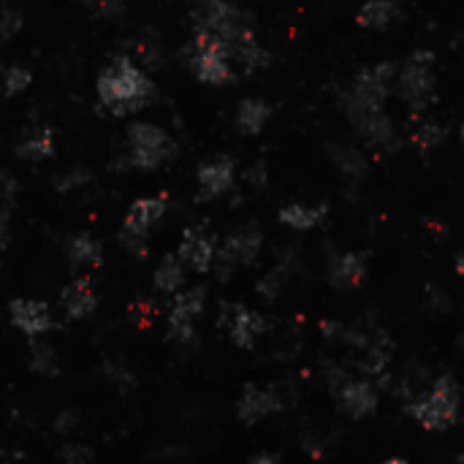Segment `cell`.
<instances>
[{"label": "cell", "mask_w": 464, "mask_h": 464, "mask_svg": "<svg viewBox=\"0 0 464 464\" xmlns=\"http://www.w3.org/2000/svg\"><path fill=\"white\" fill-rule=\"evenodd\" d=\"M193 33L218 38L234 68L256 73L269 66V52L259 41L250 17L228 0H193Z\"/></svg>", "instance_id": "cell-1"}, {"label": "cell", "mask_w": 464, "mask_h": 464, "mask_svg": "<svg viewBox=\"0 0 464 464\" xmlns=\"http://www.w3.org/2000/svg\"><path fill=\"white\" fill-rule=\"evenodd\" d=\"M98 93V104L114 114V117H125L142 112L147 104H152L155 98V84L152 79L128 58V55H117L98 76L96 84Z\"/></svg>", "instance_id": "cell-2"}, {"label": "cell", "mask_w": 464, "mask_h": 464, "mask_svg": "<svg viewBox=\"0 0 464 464\" xmlns=\"http://www.w3.org/2000/svg\"><path fill=\"white\" fill-rule=\"evenodd\" d=\"M437 60L429 50H415L397 66V93L415 112L424 114L437 98Z\"/></svg>", "instance_id": "cell-3"}, {"label": "cell", "mask_w": 464, "mask_h": 464, "mask_svg": "<svg viewBox=\"0 0 464 464\" xmlns=\"http://www.w3.org/2000/svg\"><path fill=\"white\" fill-rule=\"evenodd\" d=\"M394 88H397V63L383 60V63H372V66L361 68L343 96L345 117L359 114V112L386 109V101L391 98Z\"/></svg>", "instance_id": "cell-4"}, {"label": "cell", "mask_w": 464, "mask_h": 464, "mask_svg": "<svg viewBox=\"0 0 464 464\" xmlns=\"http://www.w3.org/2000/svg\"><path fill=\"white\" fill-rule=\"evenodd\" d=\"M177 155V144L160 125L152 122H134L125 131V163L139 168V172H158Z\"/></svg>", "instance_id": "cell-5"}, {"label": "cell", "mask_w": 464, "mask_h": 464, "mask_svg": "<svg viewBox=\"0 0 464 464\" xmlns=\"http://www.w3.org/2000/svg\"><path fill=\"white\" fill-rule=\"evenodd\" d=\"M168 198L166 196H144L136 198L125 215V223L120 228V247L134 259H144L150 247V231L166 218Z\"/></svg>", "instance_id": "cell-6"}, {"label": "cell", "mask_w": 464, "mask_h": 464, "mask_svg": "<svg viewBox=\"0 0 464 464\" xmlns=\"http://www.w3.org/2000/svg\"><path fill=\"white\" fill-rule=\"evenodd\" d=\"M410 415L429 432L448 429L459 415V389L453 377H437L427 391H421L410 402Z\"/></svg>", "instance_id": "cell-7"}, {"label": "cell", "mask_w": 464, "mask_h": 464, "mask_svg": "<svg viewBox=\"0 0 464 464\" xmlns=\"http://www.w3.org/2000/svg\"><path fill=\"white\" fill-rule=\"evenodd\" d=\"M188 66L198 81L213 84V88H223V84H231L236 79V68L228 52L213 35L193 33L190 44H188Z\"/></svg>", "instance_id": "cell-8"}, {"label": "cell", "mask_w": 464, "mask_h": 464, "mask_svg": "<svg viewBox=\"0 0 464 464\" xmlns=\"http://www.w3.org/2000/svg\"><path fill=\"white\" fill-rule=\"evenodd\" d=\"M261 247H264V231L256 223L234 228L215 252L213 269H215L218 280H228L236 269L256 264L261 256Z\"/></svg>", "instance_id": "cell-9"}, {"label": "cell", "mask_w": 464, "mask_h": 464, "mask_svg": "<svg viewBox=\"0 0 464 464\" xmlns=\"http://www.w3.org/2000/svg\"><path fill=\"white\" fill-rule=\"evenodd\" d=\"M206 307V288H188L174 297V305L168 310V336L174 343H190L196 336V323L201 321Z\"/></svg>", "instance_id": "cell-10"}, {"label": "cell", "mask_w": 464, "mask_h": 464, "mask_svg": "<svg viewBox=\"0 0 464 464\" xmlns=\"http://www.w3.org/2000/svg\"><path fill=\"white\" fill-rule=\"evenodd\" d=\"M218 323H220V329H226L231 343L239 348H252L269 329V323L261 313L250 310L244 305H223Z\"/></svg>", "instance_id": "cell-11"}, {"label": "cell", "mask_w": 464, "mask_h": 464, "mask_svg": "<svg viewBox=\"0 0 464 464\" xmlns=\"http://www.w3.org/2000/svg\"><path fill=\"white\" fill-rule=\"evenodd\" d=\"M351 128L356 131V136L377 152H389L399 144V134H397V122L391 120V114L386 109L381 112H359V114H348Z\"/></svg>", "instance_id": "cell-12"}, {"label": "cell", "mask_w": 464, "mask_h": 464, "mask_svg": "<svg viewBox=\"0 0 464 464\" xmlns=\"http://www.w3.org/2000/svg\"><path fill=\"white\" fill-rule=\"evenodd\" d=\"M198 180V198L201 201H215L223 198L226 193L234 190L236 182V163L228 155H218V158H209L198 166L196 172Z\"/></svg>", "instance_id": "cell-13"}, {"label": "cell", "mask_w": 464, "mask_h": 464, "mask_svg": "<svg viewBox=\"0 0 464 464\" xmlns=\"http://www.w3.org/2000/svg\"><path fill=\"white\" fill-rule=\"evenodd\" d=\"M215 252H218V242L206 228H201V226L185 228V234L180 239L177 256H180V261L188 269H193L198 275L209 272V269H213V264H215Z\"/></svg>", "instance_id": "cell-14"}, {"label": "cell", "mask_w": 464, "mask_h": 464, "mask_svg": "<svg viewBox=\"0 0 464 464\" xmlns=\"http://www.w3.org/2000/svg\"><path fill=\"white\" fill-rule=\"evenodd\" d=\"M282 394L272 386H247L236 402V415L244 421V424H261L264 418H269L272 413L282 410Z\"/></svg>", "instance_id": "cell-15"}, {"label": "cell", "mask_w": 464, "mask_h": 464, "mask_svg": "<svg viewBox=\"0 0 464 464\" xmlns=\"http://www.w3.org/2000/svg\"><path fill=\"white\" fill-rule=\"evenodd\" d=\"M336 405L348 418H367L377 410V391L369 381H359V377H345V381L334 389Z\"/></svg>", "instance_id": "cell-16"}, {"label": "cell", "mask_w": 464, "mask_h": 464, "mask_svg": "<svg viewBox=\"0 0 464 464\" xmlns=\"http://www.w3.org/2000/svg\"><path fill=\"white\" fill-rule=\"evenodd\" d=\"M9 321L17 331H22L27 336L47 334L55 323L50 305L41 302V299H14L9 305Z\"/></svg>", "instance_id": "cell-17"}, {"label": "cell", "mask_w": 464, "mask_h": 464, "mask_svg": "<svg viewBox=\"0 0 464 464\" xmlns=\"http://www.w3.org/2000/svg\"><path fill=\"white\" fill-rule=\"evenodd\" d=\"M60 307L71 321H84L90 318L98 307V293L88 277H76L68 282L60 293Z\"/></svg>", "instance_id": "cell-18"}, {"label": "cell", "mask_w": 464, "mask_h": 464, "mask_svg": "<svg viewBox=\"0 0 464 464\" xmlns=\"http://www.w3.org/2000/svg\"><path fill=\"white\" fill-rule=\"evenodd\" d=\"M326 150H329V160L334 163V168L348 182H361L367 177L369 163H367L364 152L356 144H351V142H331Z\"/></svg>", "instance_id": "cell-19"}, {"label": "cell", "mask_w": 464, "mask_h": 464, "mask_svg": "<svg viewBox=\"0 0 464 464\" xmlns=\"http://www.w3.org/2000/svg\"><path fill=\"white\" fill-rule=\"evenodd\" d=\"M364 277H367V261H364V256H359V252L345 250V252H336V256H331V261H329V280H331V285L348 290V288L361 285Z\"/></svg>", "instance_id": "cell-20"}, {"label": "cell", "mask_w": 464, "mask_h": 464, "mask_svg": "<svg viewBox=\"0 0 464 464\" xmlns=\"http://www.w3.org/2000/svg\"><path fill=\"white\" fill-rule=\"evenodd\" d=\"M326 215H329L326 204H307V201H290L277 213L280 223L290 231H313L326 220Z\"/></svg>", "instance_id": "cell-21"}, {"label": "cell", "mask_w": 464, "mask_h": 464, "mask_svg": "<svg viewBox=\"0 0 464 464\" xmlns=\"http://www.w3.org/2000/svg\"><path fill=\"white\" fill-rule=\"evenodd\" d=\"M272 120V104L264 98H244L236 106L234 122H236V131L244 136H259Z\"/></svg>", "instance_id": "cell-22"}, {"label": "cell", "mask_w": 464, "mask_h": 464, "mask_svg": "<svg viewBox=\"0 0 464 464\" xmlns=\"http://www.w3.org/2000/svg\"><path fill=\"white\" fill-rule=\"evenodd\" d=\"M399 14H402V6L397 0H364L356 14V22L364 30H386L399 19Z\"/></svg>", "instance_id": "cell-23"}, {"label": "cell", "mask_w": 464, "mask_h": 464, "mask_svg": "<svg viewBox=\"0 0 464 464\" xmlns=\"http://www.w3.org/2000/svg\"><path fill=\"white\" fill-rule=\"evenodd\" d=\"M66 256H68V264L73 269H93L104 259V247L93 234H76L68 239Z\"/></svg>", "instance_id": "cell-24"}, {"label": "cell", "mask_w": 464, "mask_h": 464, "mask_svg": "<svg viewBox=\"0 0 464 464\" xmlns=\"http://www.w3.org/2000/svg\"><path fill=\"white\" fill-rule=\"evenodd\" d=\"M52 152H55V131L47 128V125H38V128L27 131L25 139L17 144V155L30 160V163L47 160V158H52Z\"/></svg>", "instance_id": "cell-25"}, {"label": "cell", "mask_w": 464, "mask_h": 464, "mask_svg": "<svg viewBox=\"0 0 464 464\" xmlns=\"http://www.w3.org/2000/svg\"><path fill=\"white\" fill-rule=\"evenodd\" d=\"M293 269H297V256L293 252H285V256H280V261L259 280V293L264 299H277L280 293L285 290V285H288V280H290V275H293Z\"/></svg>", "instance_id": "cell-26"}, {"label": "cell", "mask_w": 464, "mask_h": 464, "mask_svg": "<svg viewBox=\"0 0 464 464\" xmlns=\"http://www.w3.org/2000/svg\"><path fill=\"white\" fill-rule=\"evenodd\" d=\"M152 282L160 293H166V297H177L185 285V264L180 261V256H166L155 267Z\"/></svg>", "instance_id": "cell-27"}, {"label": "cell", "mask_w": 464, "mask_h": 464, "mask_svg": "<svg viewBox=\"0 0 464 464\" xmlns=\"http://www.w3.org/2000/svg\"><path fill=\"white\" fill-rule=\"evenodd\" d=\"M101 372L106 377V383L112 389H117L120 394H131L139 386V377H136L134 367L122 356H106L104 364H101Z\"/></svg>", "instance_id": "cell-28"}, {"label": "cell", "mask_w": 464, "mask_h": 464, "mask_svg": "<svg viewBox=\"0 0 464 464\" xmlns=\"http://www.w3.org/2000/svg\"><path fill=\"white\" fill-rule=\"evenodd\" d=\"M136 66H150V68H160L166 63V50L160 41L155 38H131L125 41V52Z\"/></svg>", "instance_id": "cell-29"}, {"label": "cell", "mask_w": 464, "mask_h": 464, "mask_svg": "<svg viewBox=\"0 0 464 464\" xmlns=\"http://www.w3.org/2000/svg\"><path fill=\"white\" fill-rule=\"evenodd\" d=\"M27 367L41 377H55L60 372L58 351L47 343H33L30 351H27Z\"/></svg>", "instance_id": "cell-30"}, {"label": "cell", "mask_w": 464, "mask_h": 464, "mask_svg": "<svg viewBox=\"0 0 464 464\" xmlns=\"http://www.w3.org/2000/svg\"><path fill=\"white\" fill-rule=\"evenodd\" d=\"M33 84V71L22 63H12L4 68V76H0V88H4V96L6 98H14V96H22L27 88Z\"/></svg>", "instance_id": "cell-31"}, {"label": "cell", "mask_w": 464, "mask_h": 464, "mask_svg": "<svg viewBox=\"0 0 464 464\" xmlns=\"http://www.w3.org/2000/svg\"><path fill=\"white\" fill-rule=\"evenodd\" d=\"M93 182V172L90 168H84V166H73L68 168V172H60L55 180H52V188L60 193V196H71L81 188H88Z\"/></svg>", "instance_id": "cell-32"}, {"label": "cell", "mask_w": 464, "mask_h": 464, "mask_svg": "<svg viewBox=\"0 0 464 464\" xmlns=\"http://www.w3.org/2000/svg\"><path fill=\"white\" fill-rule=\"evenodd\" d=\"M25 27V17L17 6L12 4H4L0 6V44H9V41H14Z\"/></svg>", "instance_id": "cell-33"}, {"label": "cell", "mask_w": 464, "mask_h": 464, "mask_svg": "<svg viewBox=\"0 0 464 464\" xmlns=\"http://www.w3.org/2000/svg\"><path fill=\"white\" fill-rule=\"evenodd\" d=\"M443 139H445V128L440 122H435V120H424L413 131V144L418 150H435V147L443 144Z\"/></svg>", "instance_id": "cell-34"}, {"label": "cell", "mask_w": 464, "mask_h": 464, "mask_svg": "<svg viewBox=\"0 0 464 464\" xmlns=\"http://www.w3.org/2000/svg\"><path fill=\"white\" fill-rule=\"evenodd\" d=\"M19 190H22V185H19V180L12 172H0V206L12 209L17 204Z\"/></svg>", "instance_id": "cell-35"}, {"label": "cell", "mask_w": 464, "mask_h": 464, "mask_svg": "<svg viewBox=\"0 0 464 464\" xmlns=\"http://www.w3.org/2000/svg\"><path fill=\"white\" fill-rule=\"evenodd\" d=\"M63 461L66 464H96V456L90 448H84V445H76V443H66L63 451H60Z\"/></svg>", "instance_id": "cell-36"}, {"label": "cell", "mask_w": 464, "mask_h": 464, "mask_svg": "<svg viewBox=\"0 0 464 464\" xmlns=\"http://www.w3.org/2000/svg\"><path fill=\"white\" fill-rule=\"evenodd\" d=\"M98 17L114 22V19H122L125 17V0H101V4L96 6Z\"/></svg>", "instance_id": "cell-37"}, {"label": "cell", "mask_w": 464, "mask_h": 464, "mask_svg": "<svg viewBox=\"0 0 464 464\" xmlns=\"http://www.w3.org/2000/svg\"><path fill=\"white\" fill-rule=\"evenodd\" d=\"M79 429V413L76 410H63L58 418H55V432L58 435H71Z\"/></svg>", "instance_id": "cell-38"}, {"label": "cell", "mask_w": 464, "mask_h": 464, "mask_svg": "<svg viewBox=\"0 0 464 464\" xmlns=\"http://www.w3.org/2000/svg\"><path fill=\"white\" fill-rule=\"evenodd\" d=\"M12 244V209L0 206V250Z\"/></svg>", "instance_id": "cell-39"}, {"label": "cell", "mask_w": 464, "mask_h": 464, "mask_svg": "<svg viewBox=\"0 0 464 464\" xmlns=\"http://www.w3.org/2000/svg\"><path fill=\"white\" fill-rule=\"evenodd\" d=\"M250 464H280V459L272 456V453H259V456L250 459Z\"/></svg>", "instance_id": "cell-40"}, {"label": "cell", "mask_w": 464, "mask_h": 464, "mask_svg": "<svg viewBox=\"0 0 464 464\" xmlns=\"http://www.w3.org/2000/svg\"><path fill=\"white\" fill-rule=\"evenodd\" d=\"M453 267H456V275H459V277H464V252H459L456 261H453Z\"/></svg>", "instance_id": "cell-41"}, {"label": "cell", "mask_w": 464, "mask_h": 464, "mask_svg": "<svg viewBox=\"0 0 464 464\" xmlns=\"http://www.w3.org/2000/svg\"><path fill=\"white\" fill-rule=\"evenodd\" d=\"M459 144H461V147H464V122H461V125H459Z\"/></svg>", "instance_id": "cell-42"}, {"label": "cell", "mask_w": 464, "mask_h": 464, "mask_svg": "<svg viewBox=\"0 0 464 464\" xmlns=\"http://www.w3.org/2000/svg\"><path fill=\"white\" fill-rule=\"evenodd\" d=\"M79 4H84V6H98L101 0H79Z\"/></svg>", "instance_id": "cell-43"}, {"label": "cell", "mask_w": 464, "mask_h": 464, "mask_svg": "<svg viewBox=\"0 0 464 464\" xmlns=\"http://www.w3.org/2000/svg\"><path fill=\"white\" fill-rule=\"evenodd\" d=\"M381 464H405L402 459H386V461H381Z\"/></svg>", "instance_id": "cell-44"}, {"label": "cell", "mask_w": 464, "mask_h": 464, "mask_svg": "<svg viewBox=\"0 0 464 464\" xmlns=\"http://www.w3.org/2000/svg\"><path fill=\"white\" fill-rule=\"evenodd\" d=\"M456 464H464V451L459 453V459H456Z\"/></svg>", "instance_id": "cell-45"}, {"label": "cell", "mask_w": 464, "mask_h": 464, "mask_svg": "<svg viewBox=\"0 0 464 464\" xmlns=\"http://www.w3.org/2000/svg\"><path fill=\"white\" fill-rule=\"evenodd\" d=\"M459 348H461V353H464V336H461V340H459Z\"/></svg>", "instance_id": "cell-46"}]
</instances>
